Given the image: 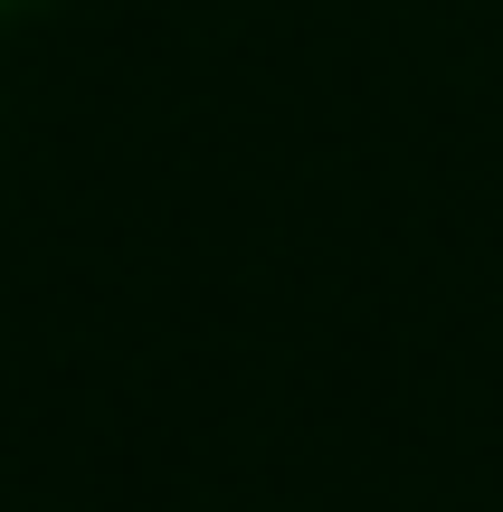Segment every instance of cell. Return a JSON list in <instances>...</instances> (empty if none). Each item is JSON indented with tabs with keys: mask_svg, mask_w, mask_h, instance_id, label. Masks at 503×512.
<instances>
[{
	"mask_svg": "<svg viewBox=\"0 0 503 512\" xmlns=\"http://www.w3.org/2000/svg\"><path fill=\"white\" fill-rule=\"evenodd\" d=\"M0 10H19V0H0Z\"/></svg>",
	"mask_w": 503,
	"mask_h": 512,
	"instance_id": "cell-1",
	"label": "cell"
}]
</instances>
